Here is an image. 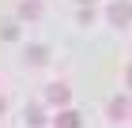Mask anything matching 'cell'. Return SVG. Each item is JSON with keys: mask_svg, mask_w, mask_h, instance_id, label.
Here are the masks:
<instances>
[{"mask_svg": "<svg viewBox=\"0 0 132 128\" xmlns=\"http://www.w3.org/2000/svg\"><path fill=\"white\" fill-rule=\"evenodd\" d=\"M19 15H23V19H38V15H42L38 0H23V4H19Z\"/></svg>", "mask_w": 132, "mask_h": 128, "instance_id": "8992f818", "label": "cell"}, {"mask_svg": "<svg viewBox=\"0 0 132 128\" xmlns=\"http://www.w3.org/2000/svg\"><path fill=\"white\" fill-rule=\"evenodd\" d=\"M125 83H128V87H132V64H128V72H125Z\"/></svg>", "mask_w": 132, "mask_h": 128, "instance_id": "9c48e42d", "label": "cell"}, {"mask_svg": "<svg viewBox=\"0 0 132 128\" xmlns=\"http://www.w3.org/2000/svg\"><path fill=\"white\" fill-rule=\"evenodd\" d=\"M27 124H30V128H42V124H45V113H42L38 106H30V109H27Z\"/></svg>", "mask_w": 132, "mask_h": 128, "instance_id": "52a82bcc", "label": "cell"}, {"mask_svg": "<svg viewBox=\"0 0 132 128\" xmlns=\"http://www.w3.org/2000/svg\"><path fill=\"white\" fill-rule=\"evenodd\" d=\"M106 19L113 27H132V4L128 0H113L110 8H106Z\"/></svg>", "mask_w": 132, "mask_h": 128, "instance_id": "6da1fadb", "label": "cell"}, {"mask_svg": "<svg viewBox=\"0 0 132 128\" xmlns=\"http://www.w3.org/2000/svg\"><path fill=\"white\" fill-rule=\"evenodd\" d=\"M45 102L64 109V106L72 102V87H68V83H49V87H45Z\"/></svg>", "mask_w": 132, "mask_h": 128, "instance_id": "7a4b0ae2", "label": "cell"}, {"mask_svg": "<svg viewBox=\"0 0 132 128\" xmlns=\"http://www.w3.org/2000/svg\"><path fill=\"white\" fill-rule=\"evenodd\" d=\"M128 113H132V102H128V98H113V102H110V117H113V121H125Z\"/></svg>", "mask_w": 132, "mask_h": 128, "instance_id": "277c9868", "label": "cell"}, {"mask_svg": "<svg viewBox=\"0 0 132 128\" xmlns=\"http://www.w3.org/2000/svg\"><path fill=\"white\" fill-rule=\"evenodd\" d=\"M79 4H83V8H91V4H94V0H79Z\"/></svg>", "mask_w": 132, "mask_h": 128, "instance_id": "30bf717a", "label": "cell"}, {"mask_svg": "<svg viewBox=\"0 0 132 128\" xmlns=\"http://www.w3.org/2000/svg\"><path fill=\"white\" fill-rule=\"evenodd\" d=\"M4 109H8V102H4V98H0V113H4Z\"/></svg>", "mask_w": 132, "mask_h": 128, "instance_id": "8fae6325", "label": "cell"}, {"mask_svg": "<svg viewBox=\"0 0 132 128\" xmlns=\"http://www.w3.org/2000/svg\"><path fill=\"white\" fill-rule=\"evenodd\" d=\"M0 38H4V41H15V38H19V27H15V23H8V27L0 30Z\"/></svg>", "mask_w": 132, "mask_h": 128, "instance_id": "ba28073f", "label": "cell"}, {"mask_svg": "<svg viewBox=\"0 0 132 128\" xmlns=\"http://www.w3.org/2000/svg\"><path fill=\"white\" fill-rule=\"evenodd\" d=\"M23 60L38 68V64H45V60H49V49H45V45H27V49H23Z\"/></svg>", "mask_w": 132, "mask_h": 128, "instance_id": "3957f363", "label": "cell"}, {"mask_svg": "<svg viewBox=\"0 0 132 128\" xmlns=\"http://www.w3.org/2000/svg\"><path fill=\"white\" fill-rule=\"evenodd\" d=\"M53 124H57V128H79L83 121H79V113H72V109H61V113H57V121H53Z\"/></svg>", "mask_w": 132, "mask_h": 128, "instance_id": "5b68a950", "label": "cell"}]
</instances>
